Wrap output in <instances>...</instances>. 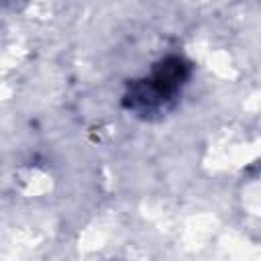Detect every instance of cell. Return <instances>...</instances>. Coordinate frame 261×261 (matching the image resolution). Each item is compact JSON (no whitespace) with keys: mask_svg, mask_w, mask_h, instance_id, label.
<instances>
[{"mask_svg":"<svg viewBox=\"0 0 261 261\" xmlns=\"http://www.w3.org/2000/svg\"><path fill=\"white\" fill-rule=\"evenodd\" d=\"M190 77V63L179 55L163 57L147 77L128 84L124 94V106L139 114H153L165 110V106L177 96L181 86Z\"/></svg>","mask_w":261,"mask_h":261,"instance_id":"cell-1","label":"cell"}]
</instances>
